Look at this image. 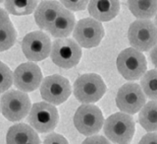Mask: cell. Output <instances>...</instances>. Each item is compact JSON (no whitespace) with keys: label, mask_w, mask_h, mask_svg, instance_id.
Wrapping results in <instances>:
<instances>
[{"label":"cell","mask_w":157,"mask_h":144,"mask_svg":"<svg viewBox=\"0 0 157 144\" xmlns=\"http://www.w3.org/2000/svg\"><path fill=\"white\" fill-rule=\"evenodd\" d=\"M135 121L132 116L116 113L106 118L103 125L104 134L113 143L128 144L135 134Z\"/></svg>","instance_id":"cell-1"},{"label":"cell","mask_w":157,"mask_h":144,"mask_svg":"<svg viewBox=\"0 0 157 144\" xmlns=\"http://www.w3.org/2000/svg\"><path fill=\"white\" fill-rule=\"evenodd\" d=\"M106 92L103 79L95 73L82 74L74 83V95L83 105L99 101Z\"/></svg>","instance_id":"cell-2"},{"label":"cell","mask_w":157,"mask_h":144,"mask_svg":"<svg viewBox=\"0 0 157 144\" xmlns=\"http://www.w3.org/2000/svg\"><path fill=\"white\" fill-rule=\"evenodd\" d=\"M117 69L126 80L141 79L146 73L147 62L142 52L129 47L122 51L117 57Z\"/></svg>","instance_id":"cell-3"},{"label":"cell","mask_w":157,"mask_h":144,"mask_svg":"<svg viewBox=\"0 0 157 144\" xmlns=\"http://www.w3.org/2000/svg\"><path fill=\"white\" fill-rule=\"evenodd\" d=\"M128 39L132 48L148 51L157 44V27L150 20H136L130 25Z\"/></svg>","instance_id":"cell-4"},{"label":"cell","mask_w":157,"mask_h":144,"mask_svg":"<svg viewBox=\"0 0 157 144\" xmlns=\"http://www.w3.org/2000/svg\"><path fill=\"white\" fill-rule=\"evenodd\" d=\"M2 115L10 121H19L25 118L32 110V104L26 93L17 90L8 91L0 100Z\"/></svg>","instance_id":"cell-5"},{"label":"cell","mask_w":157,"mask_h":144,"mask_svg":"<svg viewBox=\"0 0 157 144\" xmlns=\"http://www.w3.org/2000/svg\"><path fill=\"white\" fill-rule=\"evenodd\" d=\"M77 130L86 136H93L104 125V118L100 109L94 105H82L74 116Z\"/></svg>","instance_id":"cell-6"},{"label":"cell","mask_w":157,"mask_h":144,"mask_svg":"<svg viewBox=\"0 0 157 144\" xmlns=\"http://www.w3.org/2000/svg\"><path fill=\"white\" fill-rule=\"evenodd\" d=\"M82 47L72 39H57L53 42L50 56L57 66L69 69L80 62Z\"/></svg>","instance_id":"cell-7"},{"label":"cell","mask_w":157,"mask_h":144,"mask_svg":"<svg viewBox=\"0 0 157 144\" xmlns=\"http://www.w3.org/2000/svg\"><path fill=\"white\" fill-rule=\"evenodd\" d=\"M59 113L55 106L45 102L36 103L32 107L28 121L34 130L39 133H47L56 127Z\"/></svg>","instance_id":"cell-8"},{"label":"cell","mask_w":157,"mask_h":144,"mask_svg":"<svg viewBox=\"0 0 157 144\" xmlns=\"http://www.w3.org/2000/svg\"><path fill=\"white\" fill-rule=\"evenodd\" d=\"M146 104V96L141 87L136 83H126L119 90L116 96L118 109L127 115H135L140 112Z\"/></svg>","instance_id":"cell-9"},{"label":"cell","mask_w":157,"mask_h":144,"mask_svg":"<svg viewBox=\"0 0 157 144\" xmlns=\"http://www.w3.org/2000/svg\"><path fill=\"white\" fill-rule=\"evenodd\" d=\"M72 93L68 79L58 74L47 76L40 85V95L46 103L53 106L61 105L68 100Z\"/></svg>","instance_id":"cell-10"},{"label":"cell","mask_w":157,"mask_h":144,"mask_svg":"<svg viewBox=\"0 0 157 144\" xmlns=\"http://www.w3.org/2000/svg\"><path fill=\"white\" fill-rule=\"evenodd\" d=\"M73 36L80 47L92 48L101 43L104 37V28L93 18H83L76 24Z\"/></svg>","instance_id":"cell-11"},{"label":"cell","mask_w":157,"mask_h":144,"mask_svg":"<svg viewBox=\"0 0 157 144\" xmlns=\"http://www.w3.org/2000/svg\"><path fill=\"white\" fill-rule=\"evenodd\" d=\"M51 41L45 33L34 31L25 36L22 42V51L29 60L41 61L51 53Z\"/></svg>","instance_id":"cell-12"},{"label":"cell","mask_w":157,"mask_h":144,"mask_svg":"<svg viewBox=\"0 0 157 144\" xmlns=\"http://www.w3.org/2000/svg\"><path fill=\"white\" fill-rule=\"evenodd\" d=\"M42 81V72L36 63H22L14 72L15 87L24 93L36 90Z\"/></svg>","instance_id":"cell-13"},{"label":"cell","mask_w":157,"mask_h":144,"mask_svg":"<svg viewBox=\"0 0 157 144\" xmlns=\"http://www.w3.org/2000/svg\"><path fill=\"white\" fill-rule=\"evenodd\" d=\"M88 13L98 22H108L114 19L120 11L117 0H91L87 6Z\"/></svg>","instance_id":"cell-14"},{"label":"cell","mask_w":157,"mask_h":144,"mask_svg":"<svg viewBox=\"0 0 157 144\" xmlns=\"http://www.w3.org/2000/svg\"><path fill=\"white\" fill-rule=\"evenodd\" d=\"M64 7L58 1H41L34 11V20L41 30L48 31Z\"/></svg>","instance_id":"cell-15"},{"label":"cell","mask_w":157,"mask_h":144,"mask_svg":"<svg viewBox=\"0 0 157 144\" xmlns=\"http://www.w3.org/2000/svg\"><path fill=\"white\" fill-rule=\"evenodd\" d=\"M76 18L74 14L63 8L59 12L56 20L49 28L48 32L54 38L57 39H68V37L74 32L76 27Z\"/></svg>","instance_id":"cell-16"},{"label":"cell","mask_w":157,"mask_h":144,"mask_svg":"<svg viewBox=\"0 0 157 144\" xmlns=\"http://www.w3.org/2000/svg\"><path fill=\"white\" fill-rule=\"evenodd\" d=\"M40 140L36 131L26 123H17L9 128L6 134V144H28Z\"/></svg>","instance_id":"cell-17"},{"label":"cell","mask_w":157,"mask_h":144,"mask_svg":"<svg viewBox=\"0 0 157 144\" xmlns=\"http://www.w3.org/2000/svg\"><path fill=\"white\" fill-rule=\"evenodd\" d=\"M128 6L132 15L140 20H149L157 14V0H130Z\"/></svg>","instance_id":"cell-18"},{"label":"cell","mask_w":157,"mask_h":144,"mask_svg":"<svg viewBox=\"0 0 157 144\" xmlns=\"http://www.w3.org/2000/svg\"><path fill=\"white\" fill-rule=\"evenodd\" d=\"M139 121L148 133L157 132V101H150L145 104L140 112Z\"/></svg>","instance_id":"cell-19"},{"label":"cell","mask_w":157,"mask_h":144,"mask_svg":"<svg viewBox=\"0 0 157 144\" xmlns=\"http://www.w3.org/2000/svg\"><path fill=\"white\" fill-rule=\"evenodd\" d=\"M36 0H7L4 2L6 11L15 16L32 14L38 6Z\"/></svg>","instance_id":"cell-20"},{"label":"cell","mask_w":157,"mask_h":144,"mask_svg":"<svg viewBox=\"0 0 157 144\" xmlns=\"http://www.w3.org/2000/svg\"><path fill=\"white\" fill-rule=\"evenodd\" d=\"M140 87L151 101H157V69L146 71L140 79Z\"/></svg>","instance_id":"cell-21"},{"label":"cell","mask_w":157,"mask_h":144,"mask_svg":"<svg viewBox=\"0 0 157 144\" xmlns=\"http://www.w3.org/2000/svg\"><path fill=\"white\" fill-rule=\"evenodd\" d=\"M17 39V33L12 23L0 28V51L11 48Z\"/></svg>","instance_id":"cell-22"},{"label":"cell","mask_w":157,"mask_h":144,"mask_svg":"<svg viewBox=\"0 0 157 144\" xmlns=\"http://www.w3.org/2000/svg\"><path fill=\"white\" fill-rule=\"evenodd\" d=\"M14 74L6 64L0 61V93L6 92L12 86Z\"/></svg>","instance_id":"cell-23"},{"label":"cell","mask_w":157,"mask_h":144,"mask_svg":"<svg viewBox=\"0 0 157 144\" xmlns=\"http://www.w3.org/2000/svg\"><path fill=\"white\" fill-rule=\"evenodd\" d=\"M62 6L66 8L69 11H82L87 8L90 1L86 0H81V1H61Z\"/></svg>","instance_id":"cell-24"},{"label":"cell","mask_w":157,"mask_h":144,"mask_svg":"<svg viewBox=\"0 0 157 144\" xmlns=\"http://www.w3.org/2000/svg\"><path fill=\"white\" fill-rule=\"evenodd\" d=\"M43 144H69L68 140L61 134L52 132L48 134L43 140Z\"/></svg>","instance_id":"cell-25"},{"label":"cell","mask_w":157,"mask_h":144,"mask_svg":"<svg viewBox=\"0 0 157 144\" xmlns=\"http://www.w3.org/2000/svg\"><path fill=\"white\" fill-rule=\"evenodd\" d=\"M82 144H111L109 140L101 135H93L86 138Z\"/></svg>","instance_id":"cell-26"},{"label":"cell","mask_w":157,"mask_h":144,"mask_svg":"<svg viewBox=\"0 0 157 144\" xmlns=\"http://www.w3.org/2000/svg\"><path fill=\"white\" fill-rule=\"evenodd\" d=\"M139 144H157V132L144 134L141 137Z\"/></svg>","instance_id":"cell-27"},{"label":"cell","mask_w":157,"mask_h":144,"mask_svg":"<svg viewBox=\"0 0 157 144\" xmlns=\"http://www.w3.org/2000/svg\"><path fill=\"white\" fill-rule=\"evenodd\" d=\"M9 23H11V21H10L8 12L6 10L0 8V28L6 26V25Z\"/></svg>","instance_id":"cell-28"},{"label":"cell","mask_w":157,"mask_h":144,"mask_svg":"<svg viewBox=\"0 0 157 144\" xmlns=\"http://www.w3.org/2000/svg\"><path fill=\"white\" fill-rule=\"evenodd\" d=\"M149 57L152 64L157 68V44L151 49V51L149 53Z\"/></svg>","instance_id":"cell-29"},{"label":"cell","mask_w":157,"mask_h":144,"mask_svg":"<svg viewBox=\"0 0 157 144\" xmlns=\"http://www.w3.org/2000/svg\"><path fill=\"white\" fill-rule=\"evenodd\" d=\"M28 144H40V140H37V141H33V142L28 143Z\"/></svg>","instance_id":"cell-30"},{"label":"cell","mask_w":157,"mask_h":144,"mask_svg":"<svg viewBox=\"0 0 157 144\" xmlns=\"http://www.w3.org/2000/svg\"><path fill=\"white\" fill-rule=\"evenodd\" d=\"M154 24H155V26L157 27V14H156V16H155V23Z\"/></svg>","instance_id":"cell-31"},{"label":"cell","mask_w":157,"mask_h":144,"mask_svg":"<svg viewBox=\"0 0 157 144\" xmlns=\"http://www.w3.org/2000/svg\"><path fill=\"white\" fill-rule=\"evenodd\" d=\"M0 111H1V106H0Z\"/></svg>","instance_id":"cell-32"}]
</instances>
